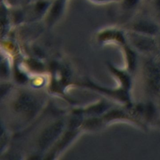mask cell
Wrapping results in <instances>:
<instances>
[{"mask_svg": "<svg viewBox=\"0 0 160 160\" xmlns=\"http://www.w3.org/2000/svg\"><path fill=\"white\" fill-rule=\"evenodd\" d=\"M144 75L148 92L154 98L155 103L160 105V60L158 56H151L146 61Z\"/></svg>", "mask_w": 160, "mask_h": 160, "instance_id": "6da1fadb", "label": "cell"}, {"mask_svg": "<svg viewBox=\"0 0 160 160\" xmlns=\"http://www.w3.org/2000/svg\"><path fill=\"white\" fill-rule=\"evenodd\" d=\"M131 39L135 47L148 55L158 56L160 52L158 48L155 36L134 32L131 34Z\"/></svg>", "mask_w": 160, "mask_h": 160, "instance_id": "7a4b0ae2", "label": "cell"}, {"mask_svg": "<svg viewBox=\"0 0 160 160\" xmlns=\"http://www.w3.org/2000/svg\"><path fill=\"white\" fill-rule=\"evenodd\" d=\"M132 29L136 32L156 36L160 31V24L155 19H141L133 24Z\"/></svg>", "mask_w": 160, "mask_h": 160, "instance_id": "3957f363", "label": "cell"}, {"mask_svg": "<svg viewBox=\"0 0 160 160\" xmlns=\"http://www.w3.org/2000/svg\"><path fill=\"white\" fill-rule=\"evenodd\" d=\"M62 127V122L58 121L49 126L47 129H46L39 138V147L42 149L47 147L61 133Z\"/></svg>", "mask_w": 160, "mask_h": 160, "instance_id": "277c9868", "label": "cell"}, {"mask_svg": "<svg viewBox=\"0 0 160 160\" xmlns=\"http://www.w3.org/2000/svg\"><path fill=\"white\" fill-rule=\"evenodd\" d=\"M37 107L36 100L29 94L21 95L16 103V109L27 114L34 113L37 109Z\"/></svg>", "mask_w": 160, "mask_h": 160, "instance_id": "5b68a950", "label": "cell"}, {"mask_svg": "<svg viewBox=\"0 0 160 160\" xmlns=\"http://www.w3.org/2000/svg\"><path fill=\"white\" fill-rule=\"evenodd\" d=\"M67 1V0H52L46 13V21L48 24L54 23L61 17L64 11Z\"/></svg>", "mask_w": 160, "mask_h": 160, "instance_id": "8992f818", "label": "cell"}, {"mask_svg": "<svg viewBox=\"0 0 160 160\" xmlns=\"http://www.w3.org/2000/svg\"><path fill=\"white\" fill-rule=\"evenodd\" d=\"M52 0H34L31 1L29 4L31 6L32 11L36 15L41 16L46 14Z\"/></svg>", "mask_w": 160, "mask_h": 160, "instance_id": "52a82bcc", "label": "cell"}, {"mask_svg": "<svg viewBox=\"0 0 160 160\" xmlns=\"http://www.w3.org/2000/svg\"><path fill=\"white\" fill-rule=\"evenodd\" d=\"M141 0H121L119 2L122 8L127 11H132L139 5Z\"/></svg>", "mask_w": 160, "mask_h": 160, "instance_id": "ba28073f", "label": "cell"}, {"mask_svg": "<svg viewBox=\"0 0 160 160\" xmlns=\"http://www.w3.org/2000/svg\"><path fill=\"white\" fill-rule=\"evenodd\" d=\"M1 2H3L8 8H19L21 5H25V3H29V0H1Z\"/></svg>", "mask_w": 160, "mask_h": 160, "instance_id": "9c48e42d", "label": "cell"}, {"mask_svg": "<svg viewBox=\"0 0 160 160\" xmlns=\"http://www.w3.org/2000/svg\"><path fill=\"white\" fill-rule=\"evenodd\" d=\"M154 19L160 24V0H151Z\"/></svg>", "mask_w": 160, "mask_h": 160, "instance_id": "30bf717a", "label": "cell"}, {"mask_svg": "<svg viewBox=\"0 0 160 160\" xmlns=\"http://www.w3.org/2000/svg\"><path fill=\"white\" fill-rule=\"evenodd\" d=\"M126 53H127V57L128 60V64H129V68L133 71V69L135 68V64H136V56L134 52L131 51L129 48H126Z\"/></svg>", "mask_w": 160, "mask_h": 160, "instance_id": "8fae6325", "label": "cell"}, {"mask_svg": "<svg viewBox=\"0 0 160 160\" xmlns=\"http://www.w3.org/2000/svg\"><path fill=\"white\" fill-rule=\"evenodd\" d=\"M95 3H99V4H104V3H111L114 2H120L121 0H89Z\"/></svg>", "mask_w": 160, "mask_h": 160, "instance_id": "7c38bea8", "label": "cell"}, {"mask_svg": "<svg viewBox=\"0 0 160 160\" xmlns=\"http://www.w3.org/2000/svg\"><path fill=\"white\" fill-rule=\"evenodd\" d=\"M16 76L17 77H18V81H22V82H24V81H26V78H25V76H24V74H21L20 72L19 73H17L16 74Z\"/></svg>", "mask_w": 160, "mask_h": 160, "instance_id": "4fadbf2b", "label": "cell"}, {"mask_svg": "<svg viewBox=\"0 0 160 160\" xmlns=\"http://www.w3.org/2000/svg\"><path fill=\"white\" fill-rule=\"evenodd\" d=\"M156 38V44H157V46L160 52V31L155 36Z\"/></svg>", "mask_w": 160, "mask_h": 160, "instance_id": "5bb4252c", "label": "cell"}, {"mask_svg": "<svg viewBox=\"0 0 160 160\" xmlns=\"http://www.w3.org/2000/svg\"><path fill=\"white\" fill-rule=\"evenodd\" d=\"M158 58H159V60H160V54L158 55Z\"/></svg>", "mask_w": 160, "mask_h": 160, "instance_id": "9a60e30c", "label": "cell"}, {"mask_svg": "<svg viewBox=\"0 0 160 160\" xmlns=\"http://www.w3.org/2000/svg\"><path fill=\"white\" fill-rule=\"evenodd\" d=\"M159 106H160V105H159Z\"/></svg>", "mask_w": 160, "mask_h": 160, "instance_id": "2e32d148", "label": "cell"}]
</instances>
